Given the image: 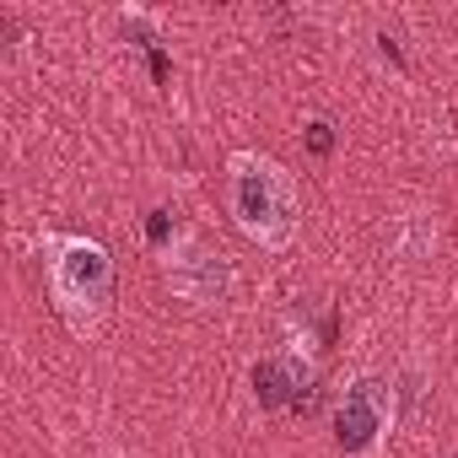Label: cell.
<instances>
[{
	"instance_id": "obj_2",
	"label": "cell",
	"mask_w": 458,
	"mask_h": 458,
	"mask_svg": "<svg viewBox=\"0 0 458 458\" xmlns=\"http://www.w3.org/2000/svg\"><path fill=\"white\" fill-rule=\"evenodd\" d=\"M38 259H44V286L55 313L76 340H92L114 308V254L108 243L87 233H38Z\"/></svg>"
},
{
	"instance_id": "obj_5",
	"label": "cell",
	"mask_w": 458,
	"mask_h": 458,
	"mask_svg": "<svg viewBox=\"0 0 458 458\" xmlns=\"http://www.w3.org/2000/svg\"><path fill=\"white\" fill-rule=\"evenodd\" d=\"M318 377V361L308 345H292V351H276V356H259L254 361V399L259 410H292Z\"/></svg>"
},
{
	"instance_id": "obj_4",
	"label": "cell",
	"mask_w": 458,
	"mask_h": 458,
	"mask_svg": "<svg viewBox=\"0 0 458 458\" xmlns=\"http://www.w3.org/2000/svg\"><path fill=\"white\" fill-rule=\"evenodd\" d=\"M157 265H162V286L189 308H221L233 297V265L199 233H173L167 249H157Z\"/></svg>"
},
{
	"instance_id": "obj_6",
	"label": "cell",
	"mask_w": 458,
	"mask_h": 458,
	"mask_svg": "<svg viewBox=\"0 0 458 458\" xmlns=\"http://www.w3.org/2000/svg\"><path fill=\"white\" fill-rule=\"evenodd\" d=\"M308 146H313L318 157H329V146H335V135H329V124H324V119H313V124H308Z\"/></svg>"
},
{
	"instance_id": "obj_1",
	"label": "cell",
	"mask_w": 458,
	"mask_h": 458,
	"mask_svg": "<svg viewBox=\"0 0 458 458\" xmlns=\"http://www.w3.org/2000/svg\"><path fill=\"white\" fill-rule=\"evenodd\" d=\"M226 210L233 226L265 254H286L302 233V183L270 151H233L226 157Z\"/></svg>"
},
{
	"instance_id": "obj_3",
	"label": "cell",
	"mask_w": 458,
	"mask_h": 458,
	"mask_svg": "<svg viewBox=\"0 0 458 458\" xmlns=\"http://www.w3.org/2000/svg\"><path fill=\"white\" fill-rule=\"evenodd\" d=\"M394 420H399V394L388 377L377 372H356L340 394H335V415H329V431H335V453L340 458H377L394 437Z\"/></svg>"
}]
</instances>
